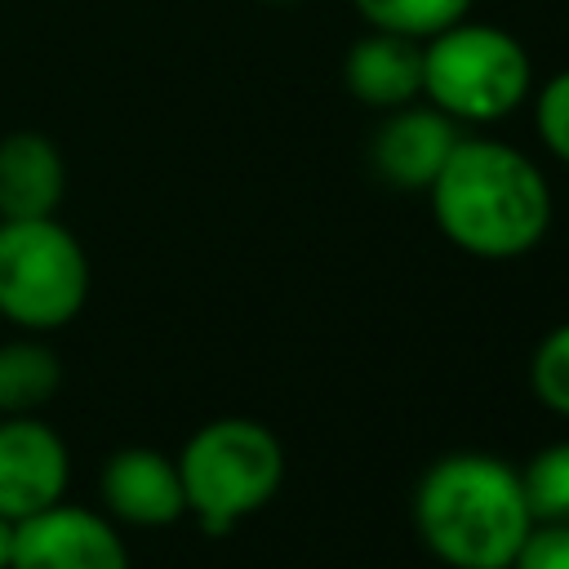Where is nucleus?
<instances>
[{
    "instance_id": "f257e3e1",
    "label": "nucleus",
    "mask_w": 569,
    "mask_h": 569,
    "mask_svg": "<svg viewBox=\"0 0 569 569\" xmlns=\"http://www.w3.org/2000/svg\"><path fill=\"white\" fill-rule=\"evenodd\" d=\"M427 200L440 236L485 262L533 253L551 227V187L542 169L498 138L462 133L427 187Z\"/></svg>"
},
{
    "instance_id": "f03ea898",
    "label": "nucleus",
    "mask_w": 569,
    "mask_h": 569,
    "mask_svg": "<svg viewBox=\"0 0 569 569\" xmlns=\"http://www.w3.org/2000/svg\"><path fill=\"white\" fill-rule=\"evenodd\" d=\"M413 533L449 569H511L533 516L507 458L458 449L413 485Z\"/></svg>"
},
{
    "instance_id": "7ed1b4c3",
    "label": "nucleus",
    "mask_w": 569,
    "mask_h": 569,
    "mask_svg": "<svg viewBox=\"0 0 569 569\" xmlns=\"http://www.w3.org/2000/svg\"><path fill=\"white\" fill-rule=\"evenodd\" d=\"M178 476L187 516H196L200 533L222 538L280 493L284 445L258 418H213L187 436L178 453Z\"/></svg>"
},
{
    "instance_id": "20e7f679",
    "label": "nucleus",
    "mask_w": 569,
    "mask_h": 569,
    "mask_svg": "<svg viewBox=\"0 0 569 569\" xmlns=\"http://www.w3.org/2000/svg\"><path fill=\"white\" fill-rule=\"evenodd\" d=\"M529 93L533 62L511 31L462 18L422 40V98L458 124L502 120Z\"/></svg>"
},
{
    "instance_id": "39448f33",
    "label": "nucleus",
    "mask_w": 569,
    "mask_h": 569,
    "mask_svg": "<svg viewBox=\"0 0 569 569\" xmlns=\"http://www.w3.org/2000/svg\"><path fill=\"white\" fill-rule=\"evenodd\" d=\"M89 298L80 240L49 218H0V316L27 333L62 329Z\"/></svg>"
},
{
    "instance_id": "423d86ee",
    "label": "nucleus",
    "mask_w": 569,
    "mask_h": 569,
    "mask_svg": "<svg viewBox=\"0 0 569 569\" xmlns=\"http://www.w3.org/2000/svg\"><path fill=\"white\" fill-rule=\"evenodd\" d=\"M9 569H129V547L107 516L53 502L13 525Z\"/></svg>"
},
{
    "instance_id": "0eeeda50",
    "label": "nucleus",
    "mask_w": 569,
    "mask_h": 569,
    "mask_svg": "<svg viewBox=\"0 0 569 569\" xmlns=\"http://www.w3.org/2000/svg\"><path fill=\"white\" fill-rule=\"evenodd\" d=\"M71 480L67 440L36 413L0 418V516L13 525L62 502Z\"/></svg>"
},
{
    "instance_id": "6e6552de",
    "label": "nucleus",
    "mask_w": 569,
    "mask_h": 569,
    "mask_svg": "<svg viewBox=\"0 0 569 569\" xmlns=\"http://www.w3.org/2000/svg\"><path fill=\"white\" fill-rule=\"evenodd\" d=\"M462 129L453 116H445L431 102H405L391 107V116L378 124L369 142L373 173L400 191H427L436 173L445 169L449 151L458 147Z\"/></svg>"
},
{
    "instance_id": "1a4fd4ad",
    "label": "nucleus",
    "mask_w": 569,
    "mask_h": 569,
    "mask_svg": "<svg viewBox=\"0 0 569 569\" xmlns=\"http://www.w3.org/2000/svg\"><path fill=\"white\" fill-rule=\"evenodd\" d=\"M98 489H102L107 511L124 525H138V529H160V525H173L187 516L178 458H169L151 445L116 449L102 462Z\"/></svg>"
},
{
    "instance_id": "9d476101",
    "label": "nucleus",
    "mask_w": 569,
    "mask_h": 569,
    "mask_svg": "<svg viewBox=\"0 0 569 569\" xmlns=\"http://www.w3.org/2000/svg\"><path fill=\"white\" fill-rule=\"evenodd\" d=\"M342 84L356 102L391 111L422 98V40L369 27L342 58Z\"/></svg>"
},
{
    "instance_id": "9b49d317",
    "label": "nucleus",
    "mask_w": 569,
    "mask_h": 569,
    "mask_svg": "<svg viewBox=\"0 0 569 569\" xmlns=\"http://www.w3.org/2000/svg\"><path fill=\"white\" fill-rule=\"evenodd\" d=\"M67 164L53 138L13 129L0 138V218H49L62 204Z\"/></svg>"
},
{
    "instance_id": "f8f14e48",
    "label": "nucleus",
    "mask_w": 569,
    "mask_h": 569,
    "mask_svg": "<svg viewBox=\"0 0 569 569\" xmlns=\"http://www.w3.org/2000/svg\"><path fill=\"white\" fill-rule=\"evenodd\" d=\"M62 387L58 356L36 338L0 342V413H36Z\"/></svg>"
},
{
    "instance_id": "ddd939ff",
    "label": "nucleus",
    "mask_w": 569,
    "mask_h": 569,
    "mask_svg": "<svg viewBox=\"0 0 569 569\" xmlns=\"http://www.w3.org/2000/svg\"><path fill=\"white\" fill-rule=\"evenodd\" d=\"M516 476L533 525H569V440L542 445Z\"/></svg>"
},
{
    "instance_id": "4468645a",
    "label": "nucleus",
    "mask_w": 569,
    "mask_h": 569,
    "mask_svg": "<svg viewBox=\"0 0 569 569\" xmlns=\"http://www.w3.org/2000/svg\"><path fill=\"white\" fill-rule=\"evenodd\" d=\"M351 4L369 27L413 36V40H431L436 31L471 13V0H351Z\"/></svg>"
},
{
    "instance_id": "2eb2a0df",
    "label": "nucleus",
    "mask_w": 569,
    "mask_h": 569,
    "mask_svg": "<svg viewBox=\"0 0 569 569\" xmlns=\"http://www.w3.org/2000/svg\"><path fill=\"white\" fill-rule=\"evenodd\" d=\"M529 387H533V396H538L551 413L569 418V320L556 325V329L533 347Z\"/></svg>"
},
{
    "instance_id": "dca6fc26",
    "label": "nucleus",
    "mask_w": 569,
    "mask_h": 569,
    "mask_svg": "<svg viewBox=\"0 0 569 569\" xmlns=\"http://www.w3.org/2000/svg\"><path fill=\"white\" fill-rule=\"evenodd\" d=\"M533 124L542 147L569 164V71H556L533 98Z\"/></svg>"
},
{
    "instance_id": "f3484780",
    "label": "nucleus",
    "mask_w": 569,
    "mask_h": 569,
    "mask_svg": "<svg viewBox=\"0 0 569 569\" xmlns=\"http://www.w3.org/2000/svg\"><path fill=\"white\" fill-rule=\"evenodd\" d=\"M511 569H569V525H533Z\"/></svg>"
},
{
    "instance_id": "a211bd4d",
    "label": "nucleus",
    "mask_w": 569,
    "mask_h": 569,
    "mask_svg": "<svg viewBox=\"0 0 569 569\" xmlns=\"http://www.w3.org/2000/svg\"><path fill=\"white\" fill-rule=\"evenodd\" d=\"M9 551H13V520L0 516V569H9Z\"/></svg>"
}]
</instances>
